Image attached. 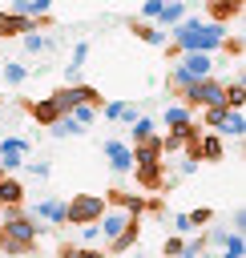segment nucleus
Returning <instances> with one entry per match:
<instances>
[{
	"label": "nucleus",
	"mask_w": 246,
	"mask_h": 258,
	"mask_svg": "<svg viewBox=\"0 0 246 258\" xmlns=\"http://www.w3.org/2000/svg\"><path fill=\"white\" fill-rule=\"evenodd\" d=\"M222 40H226V24H218V20L202 24L198 16L186 12L173 24V48L177 52H214V48H222Z\"/></svg>",
	"instance_id": "nucleus-1"
},
{
	"label": "nucleus",
	"mask_w": 246,
	"mask_h": 258,
	"mask_svg": "<svg viewBox=\"0 0 246 258\" xmlns=\"http://www.w3.org/2000/svg\"><path fill=\"white\" fill-rule=\"evenodd\" d=\"M198 77H210V52H181V60L169 69V89L181 93Z\"/></svg>",
	"instance_id": "nucleus-2"
},
{
	"label": "nucleus",
	"mask_w": 246,
	"mask_h": 258,
	"mask_svg": "<svg viewBox=\"0 0 246 258\" xmlns=\"http://www.w3.org/2000/svg\"><path fill=\"white\" fill-rule=\"evenodd\" d=\"M105 198L101 194H77L73 202H65V222L69 226H85V222H97L105 214Z\"/></svg>",
	"instance_id": "nucleus-3"
},
{
	"label": "nucleus",
	"mask_w": 246,
	"mask_h": 258,
	"mask_svg": "<svg viewBox=\"0 0 246 258\" xmlns=\"http://www.w3.org/2000/svg\"><path fill=\"white\" fill-rule=\"evenodd\" d=\"M190 109H206V105H218L222 101V81H214V77H198V81H190L181 93H177Z\"/></svg>",
	"instance_id": "nucleus-4"
},
{
	"label": "nucleus",
	"mask_w": 246,
	"mask_h": 258,
	"mask_svg": "<svg viewBox=\"0 0 246 258\" xmlns=\"http://www.w3.org/2000/svg\"><path fill=\"white\" fill-rule=\"evenodd\" d=\"M28 137H0V169L4 173H12V169H20L24 165V157H28Z\"/></svg>",
	"instance_id": "nucleus-5"
},
{
	"label": "nucleus",
	"mask_w": 246,
	"mask_h": 258,
	"mask_svg": "<svg viewBox=\"0 0 246 258\" xmlns=\"http://www.w3.org/2000/svg\"><path fill=\"white\" fill-rule=\"evenodd\" d=\"M52 97H56L60 109H73V105H81V101H89V105H101V101H105L93 85H65V89H56Z\"/></svg>",
	"instance_id": "nucleus-6"
},
{
	"label": "nucleus",
	"mask_w": 246,
	"mask_h": 258,
	"mask_svg": "<svg viewBox=\"0 0 246 258\" xmlns=\"http://www.w3.org/2000/svg\"><path fill=\"white\" fill-rule=\"evenodd\" d=\"M133 218H137V214H129V210H121V206H113V210L105 206V214L97 218V230H101V238H105V242H113V238H117Z\"/></svg>",
	"instance_id": "nucleus-7"
},
{
	"label": "nucleus",
	"mask_w": 246,
	"mask_h": 258,
	"mask_svg": "<svg viewBox=\"0 0 246 258\" xmlns=\"http://www.w3.org/2000/svg\"><path fill=\"white\" fill-rule=\"evenodd\" d=\"M24 109H28V117H32L36 125H44V129H48V125H52V121H56V117L65 113V109L56 105V97H40V101H24Z\"/></svg>",
	"instance_id": "nucleus-8"
},
{
	"label": "nucleus",
	"mask_w": 246,
	"mask_h": 258,
	"mask_svg": "<svg viewBox=\"0 0 246 258\" xmlns=\"http://www.w3.org/2000/svg\"><path fill=\"white\" fill-rule=\"evenodd\" d=\"M133 177H137L141 189H161V181H165V161H137V165H133Z\"/></svg>",
	"instance_id": "nucleus-9"
},
{
	"label": "nucleus",
	"mask_w": 246,
	"mask_h": 258,
	"mask_svg": "<svg viewBox=\"0 0 246 258\" xmlns=\"http://www.w3.org/2000/svg\"><path fill=\"white\" fill-rule=\"evenodd\" d=\"M32 28H36V16H24V12H16V8L0 12V36H24V32H32Z\"/></svg>",
	"instance_id": "nucleus-10"
},
{
	"label": "nucleus",
	"mask_w": 246,
	"mask_h": 258,
	"mask_svg": "<svg viewBox=\"0 0 246 258\" xmlns=\"http://www.w3.org/2000/svg\"><path fill=\"white\" fill-rule=\"evenodd\" d=\"M105 157H109L113 173H129L133 169V145H125V141H105Z\"/></svg>",
	"instance_id": "nucleus-11"
},
{
	"label": "nucleus",
	"mask_w": 246,
	"mask_h": 258,
	"mask_svg": "<svg viewBox=\"0 0 246 258\" xmlns=\"http://www.w3.org/2000/svg\"><path fill=\"white\" fill-rule=\"evenodd\" d=\"M161 157H165V149H161V133H149V137L133 141V165H137V161H161Z\"/></svg>",
	"instance_id": "nucleus-12"
},
{
	"label": "nucleus",
	"mask_w": 246,
	"mask_h": 258,
	"mask_svg": "<svg viewBox=\"0 0 246 258\" xmlns=\"http://www.w3.org/2000/svg\"><path fill=\"white\" fill-rule=\"evenodd\" d=\"M28 214H32V218H44V222H52V226H65V202H60V198H44V202H36Z\"/></svg>",
	"instance_id": "nucleus-13"
},
{
	"label": "nucleus",
	"mask_w": 246,
	"mask_h": 258,
	"mask_svg": "<svg viewBox=\"0 0 246 258\" xmlns=\"http://www.w3.org/2000/svg\"><path fill=\"white\" fill-rule=\"evenodd\" d=\"M226 157V145H222V137L218 133H198V161H222Z\"/></svg>",
	"instance_id": "nucleus-14"
},
{
	"label": "nucleus",
	"mask_w": 246,
	"mask_h": 258,
	"mask_svg": "<svg viewBox=\"0 0 246 258\" xmlns=\"http://www.w3.org/2000/svg\"><path fill=\"white\" fill-rule=\"evenodd\" d=\"M137 238H141V222L133 218V222H129V226H125V230H121L113 242H105V246H109L113 254H125V250H133V246H137Z\"/></svg>",
	"instance_id": "nucleus-15"
},
{
	"label": "nucleus",
	"mask_w": 246,
	"mask_h": 258,
	"mask_svg": "<svg viewBox=\"0 0 246 258\" xmlns=\"http://www.w3.org/2000/svg\"><path fill=\"white\" fill-rule=\"evenodd\" d=\"M206 8H210V20L226 24V20H234V16L242 12V0H210Z\"/></svg>",
	"instance_id": "nucleus-16"
},
{
	"label": "nucleus",
	"mask_w": 246,
	"mask_h": 258,
	"mask_svg": "<svg viewBox=\"0 0 246 258\" xmlns=\"http://www.w3.org/2000/svg\"><path fill=\"white\" fill-rule=\"evenodd\" d=\"M181 16H186V4H181V0H165V4L157 8V16H153V20H157L161 28H173Z\"/></svg>",
	"instance_id": "nucleus-17"
},
{
	"label": "nucleus",
	"mask_w": 246,
	"mask_h": 258,
	"mask_svg": "<svg viewBox=\"0 0 246 258\" xmlns=\"http://www.w3.org/2000/svg\"><path fill=\"white\" fill-rule=\"evenodd\" d=\"M101 113L109 121H133L137 117V105H129V101H101Z\"/></svg>",
	"instance_id": "nucleus-18"
},
{
	"label": "nucleus",
	"mask_w": 246,
	"mask_h": 258,
	"mask_svg": "<svg viewBox=\"0 0 246 258\" xmlns=\"http://www.w3.org/2000/svg\"><path fill=\"white\" fill-rule=\"evenodd\" d=\"M129 32H137L145 44H165V40H169L161 28H153V24H145V20H129Z\"/></svg>",
	"instance_id": "nucleus-19"
},
{
	"label": "nucleus",
	"mask_w": 246,
	"mask_h": 258,
	"mask_svg": "<svg viewBox=\"0 0 246 258\" xmlns=\"http://www.w3.org/2000/svg\"><path fill=\"white\" fill-rule=\"evenodd\" d=\"M161 121H165V129H177V125H190V121H194V109H190L186 101H181V105H169Z\"/></svg>",
	"instance_id": "nucleus-20"
},
{
	"label": "nucleus",
	"mask_w": 246,
	"mask_h": 258,
	"mask_svg": "<svg viewBox=\"0 0 246 258\" xmlns=\"http://www.w3.org/2000/svg\"><path fill=\"white\" fill-rule=\"evenodd\" d=\"M218 133H226V137H242V133H246V121H242V109H226V117H222V125H218Z\"/></svg>",
	"instance_id": "nucleus-21"
},
{
	"label": "nucleus",
	"mask_w": 246,
	"mask_h": 258,
	"mask_svg": "<svg viewBox=\"0 0 246 258\" xmlns=\"http://www.w3.org/2000/svg\"><path fill=\"white\" fill-rule=\"evenodd\" d=\"M24 202V185L16 177H0V206H16Z\"/></svg>",
	"instance_id": "nucleus-22"
},
{
	"label": "nucleus",
	"mask_w": 246,
	"mask_h": 258,
	"mask_svg": "<svg viewBox=\"0 0 246 258\" xmlns=\"http://www.w3.org/2000/svg\"><path fill=\"white\" fill-rule=\"evenodd\" d=\"M109 206H121V210H129V214H141V210H145V202L133 198V194H125V189H109Z\"/></svg>",
	"instance_id": "nucleus-23"
},
{
	"label": "nucleus",
	"mask_w": 246,
	"mask_h": 258,
	"mask_svg": "<svg viewBox=\"0 0 246 258\" xmlns=\"http://www.w3.org/2000/svg\"><path fill=\"white\" fill-rule=\"evenodd\" d=\"M65 113H73V121H77L81 129H89V125H93V117L101 113V105H89V101H81V105H73V109H65Z\"/></svg>",
	"instance_id": "nucleus-24"
},
{
	"label": "nucleus",
	"mask_w": 246,
	"mask_h": 258,
	"mask_svg": "<svg viewBox=\"0 0 246 258\" xmlns=\"http://www.w3.org/2000/svg\"><path fill=\"white\" fill-rule=\"evenodd\" d=\"M222 250H226V258H242V254H246V242H242V230H234L230 238L222 234Z\"/></svg>",
	"instance_id": "nucleus-25"
},
{
	"label": "nucleus",
	"mask_w": 246,
	"mask_h": 258,
	"mask_svg": "<svg viewBox=\"0 0 246 258\" xmlns=\"http://www.w3.org/2000/svg\"><path fill=\"white\" fill-rule=\"evenodd\" d=\"M129 125H133V133H129L133 141H141V137H149V133H157V125H153L149 117H141V113H137V117H133Z\"/></svg>",
	"instance_id": "nucleus-26"
},
{
	"label": "nucleus",
	"mask_w": 246,
	"mask_h": 258,
	"mask_svg": "<svg viewBox=\"0 0 246 258\" xmlns=\"http://www.w3.org/2000/svg\"><path fill=\"white\" fill-rule=\"evenodd\" d=\"M222 117H226V105H222V101H218V105H206V109H202V121H206L210 129H218V125H222Z\"/></svg>",
	"instance_id": "nucleus-27"
},
{
	"label": "nucleus",
	"mask_w": 246,
	"mask_h": 258,
	"mask_svg": "<svg viewBox=\"0 0 246 258\" xmlns=\"http://www.w3.org/2000/svg\"><path fill=\"white\" fill-rule=\"evenodd\" d=\"M0 69H4V81H8V85H20V81L28 77V69H24V64H0Z\"/></svg>",
	"instance_id": "nucleus-28"
},
{
	"label": "nucleus",
	"mask_w": 246,
	"mask_h": 258,
	"mask_svg": "<svg viewBox=\"0 0 246 258\" xmlns=\"http://www.w3.org/2000/svg\"><path fill=\"white\" fill-rule=\"evenodd\" d=\"M24 48H28V52H40V48H44V36H40L36 28H32V32H24Z\"/></svg>",
	"instance_id": "nucleus-29"
},
{
	"label": "nucleus",
	"mask_w": 246,
	"mask_h": 258,
	"mask_svg": "<svg viewBox=\"0 0 246 258\" xmlns=\"http://www.w3.org/2000/svg\"><path fill=\"white\" fill-rule=\"evenodd\" d=\"M85 60H89V44H77V48H73V64H69V69L77 73V69L85 64Z\"/></svg>",
	"instance_id": "nucleus-30"
},
{
	"label": "nucleus",
	"mask_w": 246,
	"mask_h": 258,
	"mask_svg": "<svg viewBox=\"0 0 246 258\" xmlns=\"http://www.w3.org/2000/svg\"><path fill=\"white\" fill-rule=\"evenodd\" d=\"M210 218H214V210H206V206H202V210H194V214H190V226L198 230V226H206Z\"/></svg>",
	"instance_id": "nucleus-31"
},
{
	"label": "nucleus",
	"mask_w": 246,
	"mask_h": 258,
	"mask_svg": "<svg viewBox=\"0 0 246 258\" xmlns=\"http://www.w3.org/2000/svg\"><path fill=\"white\" fill-rule=\"evenodd\" d=\"M173 230H177V234H190V230H194V226H190V214H177V218H173Z\"/></svg>",
	"instance_id": "nucleus-32"
},
{
	"label": "nucleus",
	"mask_w": 246,
	"mask_h": 258,
	"mask_svg": "<svg viewBox=\"0 0 246 258\" xmlns=\"http://www.w3.org/2000/svg\"><path fill=\"white\" fill-rule=\"evenodd\" d=\"M161 4H165V0H145V8H141V12H145V20H153V16H157V8H161Z\"/></svg>",
	"instance_id": "nucleus-33"
},
{
	"label": "nucleus",
	"mask_w": 246,
	"mask_h": 258,
	"mask_svg": "<svg viewBox=\"0 0 246 258\" xmlns=\"http://www.w3.org/2000/svg\"><path fill=\"white\" fill-rule=\"evenodd\" d=\"M161 250H165V254H181V238H165Z\"/></svg>",
	"instance_id": "nucleus-34"
}]
</instances>
